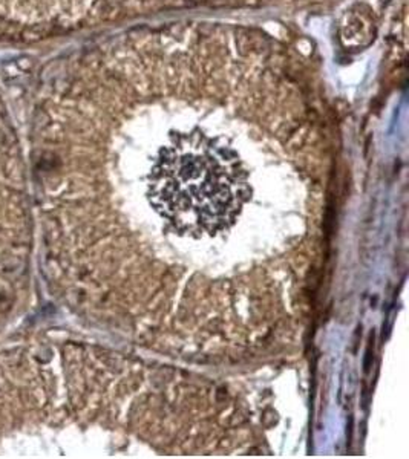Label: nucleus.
Masks as SVG:
<instances>
[{"instance_id":"nucleus-1","label":"nucleus","mask_w":409,"mask_h":459,"mask_svg":"<svg viewBox=\"0 0 409 459\" xmlns=\"http://www.w3.org/2000/svg\"><path fill=\"white\" fill-rule=\"evenodd\" d=\"M149 196L173 228L199 236L233 225L250 189L239 156L195 132L173 138L161 150L152 167Z\"/></svg>"}]
</instances>
